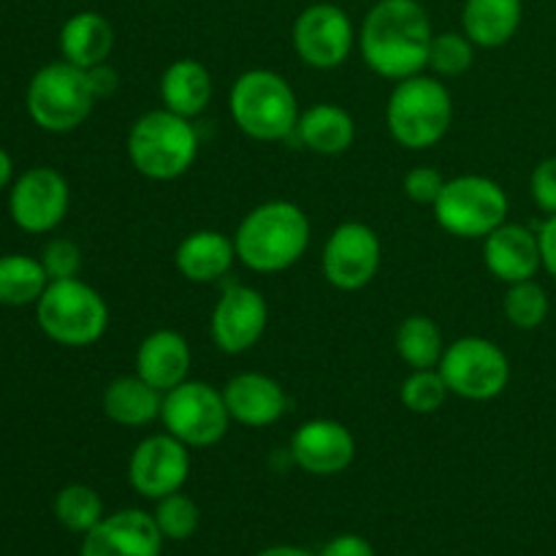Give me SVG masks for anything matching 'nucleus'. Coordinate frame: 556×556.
Wrapping results in <instances>:
<instances>
[{
	"label": "nucleus",
	"mask_w": 556,
	"mask_h": 556,
	"mask_svg": "<svg viewBox=\"0 0 556 556\" xmlns=\"http://www.w3.org/2000/svg\"><path fill=\"white\" fill-rule=\"evenodd\" d=\"M432 20L418 0H378L358 27V52L389 81L424 74L432 49Z\"/></svg>",
	"instance_id": "obj_1"
},
{
	"label": "nucleus",
	"mask_w": 556,
	"mask_h": 556,
	"mask_svg": "<svg viewBox=\"0 0 556 556\" xmlns=\"http://www.w3.org/2000/svg\"><path fill=\"white\" fill-rule=\"evenodd\" d=\"M313 239L307 212L293 201H264L253 206L233 233L239 264L258 275H277L304 258Z\"/></svg>",
	"instance_id": "obj_2"
},
{
	"label": "nucleus",
	"mask_w": 556,
	"mask_h": 556,
	"mask_svg": "<svg viewBox=\"0 0 556 556\" xmlns=\"http://www.w3.org/2000/svg\"><path fill=\"white\" fill-rule=\"evenodd\" d=\"M233 125L255 141H286L296 134L302 106L291 81L269 68H250L237 76L228 92Z\"/></svg>",
	"instance_id": "obj_3"
},
{
	"label": "nucleus",
	"mask_w": 556,
	"mask_h": 556,
	"mask_svg": "<svg viewBox=\"0 0 556 556\" xmlns=\"http://www.w3.org/2000/svg\"><path fill=\"white\" fill-rule=\"evenodd\" d=\"M199 130L193 119L179 117L168 109L144 112L128 130V161L141 177L152 182H174L195 166Z\"/></svg>",
	"instance_id": "obj_4"
},
{
	"label": "nucleus",
	"mask_w": 556,
	"mask_h": 556,
	"mask_svg": "<svg viewBox=\"0 0 556 556\" xmlns=\"http://www.w3.org/2000/svg\"><path fill=\"white\" fill-rule=\"evenodd\" d=\"M386 125L391 139L405 150H429L454 125V96L434 74L394 81L386 103Z\"/></svg>",
	"instance_id": "obj_5"
},
{
	"label": "nucleus",
	"mask_w": 556,
	"mask_h": 556,
	"mask_svg": "<svg viewBox=\"0 0 556 556\" xmlns=\"http://www.w3.org/2000/svg\"><path fill=\"white\" fill-rule=\"evenodd\" d=\"M36 320L58 345L90 348L106 334L109 304L79 277L52 280L36 302Z\"/></svg>",
	"instance_id": "obj_6"
},
{
	"label": "nucleus",
	"mask_w": 556,
	"mask_h": 556,
	"mask_svg": "<svg viewBox=\"0 0 556 556\" xmlns=\"http://www.w3.org/2000/svg\"><path fill=\"white\" fill-rule=\"evenodd\" d=\"M96 101L87 71L68 60L38 68L25 96L30 119L49 134H71L85 125L96 109Z\"/></svg>",
	"instance_id": "obj_7"
},
{
	"label": "nucleus",
	"mask_w": 556,
	"mask_h": 556,
	"mask_svg": "<svg viewBox=\"0 0 556 556\" xmlns=\"http://www.w3.org/2000/svg\"><path fill=\"white\" fill-rule=\"evenodd\" d=\"M434 220L456 239H486L508 220L510 201L503 185L481 174H459L445 179L432 204Z\"/></svg>",
	"instance_id": "obj_8"
},
{
	"label": "nucleus",
	"mask_w": 556,
	"mask_h": 556,
	"mask_svg": "<svg viewBox=\"0 0 556 556\" xmlns=\"http://www.w3.org/2000/svg\"><path fill=\"white\" fill-rule=\"evenodd\" d=\"M161 424L172 438L188 448H212L226 438L231 427L223 391L206 380L188 378L177 389L163 394Z\"/></svg>",
	"instance_id": "obj_9"
},
{
	"label": "nucleus",
	"mask_w": 556,
	"mask_h": 556,
	"mask_svg": "<svg viewBox=\"0 0 556 556\" xmlns=\"http://www.w3.org/2000/svg\"><path fill=\"white\" fill-rule=\"evenodd\" d=\"M438 369L451 394L470 402L494 400L510 383V362L503 348L476 334L445 345Z\"/></svg>",
	"instance_id": "obj_10"
},
{
	"label": "nucleus",
	"mask_w": 556,
	"mask_h": 556,
	"mask_svg": "<svg viewBox=\"0 0 556 556\" xmlns=\"http://www.w3.org/2000/svg\"><path fill=\"white\" fill-rule=\"evenodd\" d=\"M358 33L337 3H313L293 20L291 43L296 58L315 71H334L348 63Z\"/></svg>",
	"instance_id": "obj_11"
},
{
	"label": "nucleus",
	"mask_w": 556,
	"mask_h": 556,
	"mask_svg": "<svg viewBox=\"0 0 556 556\" xmlns=\"http://www.w3.org/2000/svg\"><path fill=\"white\" fill-rule=\"evenodd\" d=\"M380 261H383V244L378 231L367 223L348 220L340 223L326 239L320 269L331 288L353 293L375 280Z\"/></svg>",
	"instance_id": "obj_12"
},
{
	"label": "nucleus",
	"mask_w": 556,
	"mask_h": 556,
	"mask_svg": "<svg viewBox=\"0 0 556 556\" xmlns=\"http://www.w3.org/2000/svg\"><path fill=\"white\" fill-rule=\"evenodd\" d=\"M71 206L68 179L52 166H33L11 182V220L27 233H49L65 220Z\"/></svg>",
	"instance_id": "obj_13"
},
{
	"label": "nucleus",
	"mask_w": 556,
	"mask_h": 556,
	"mask_svg": "<svg viewBox=\"0 0 556 556\" xmlns=\"http://www.w3.org/2000/svg\"><path fill=\"white\" fill-rule=\"evenodd\" d=\"M269 326V304L264 293L250 286H228L212 309V342L228 356L253 351Z\"/></svg>",
	"instance_id": "obj_14"
},
{
	"label": "nucleus",
	"mask_w": 556,
	"mask_h": 556,
	"mask_svg": "<svg viewBox=\"0 0 556 556\" xmlns=\"http://www.w3.org/2000/svg\"><path fill=\"white\" fill-rule=\"evenodd\" d=\"M190 478V448L168 432L150 434L128 459V481L141 497L161 500L182 492Z\"/></svg>",
	"instance_id": "obj_15"
},
{
	"label": "nucleus",
	"mask_w": 556,
	"mask_h": 556,
	"mask_svg": "<svg viewBox=\"0 0 556 556\" xmlns=\"http://www.w3.org/2000/svg\"><path fill=\"white\" fill-rule=\"evenodd\" d=\"M291 459L309 476H340L356 459V438L334 418H309L291 434Z\"/></svg>",
	"instance_id": "obj_16"
},
{
	"label": "nucleus",
	"mask_w": 556,
	"mask_h": 556,
	"mask_svg": "<svg viewBox=\"0 0 556 556\" xmlns=\"http://www.w3.org/2000/svg\"><path fill=\"white\" fill-rule=\"evenodd\" d=\"M163 541L155 516L147 510H117L103 516L85 535L81 556H161Z\"/></svg>",
	"instance_id": "obj_17"
},
{
	"label": "nucleus",
	"mask_w": 556,
	"mask_h": 556,
	"mask_svg": "<svg viewBox=\"0 0 556 556\" xmlns=\"http://www.w3.org/2000/svg\"><path fill=\"white\" fill-rule=\"evenodd\" d=\"M483 264L489 275L505 286L535 280L538 271L543 269L538 231L505 220L483 239Z\"/></svg>",
	"instance_id": "obj_18"
},
{
	"label": "nucleus",
	"mask_w": 556,
	"mask_h": 556,
	"mask_svg": "<svg viewBox=\"0 0 556 556\" xmlns=\"http://www.w3.org/2000/svg\"><path fill=\"white\" fill-rule=\"evenodd\" d=\"M231 421L248 429H266L288 410V394L271 375L239 372L223 389Z\"/></svg>",
	"instance_id": "obj_19"
},
{
	"label": "nucleus",
	"mask_w": 556,
	"mask_h": 556,
	"mask_svg": "<svg viewBox=\"0 0 556 556\" xmlns=\"http://www.w3.org/2000/svg\"><path fill=\"white\" fill-rule=\"evenodd\" d=\"M190 367H193L190 342L174 329L152 331L136 348V375L161 394L185 383L190 378Z\"/></svg>",
	"instance_id": "obj_20"
},
{
	"label": "nucleus",
	"mask_w": 556,
	"mask_h": 556,
	"mask_svg": "<svg viewBox=\"0 0 556 556\" xmlns=\"http://www.w3.org/2000/svg\"><path fill=\"white\" fill-rule=\"evenodd\" d=\"M237 261L233 237L223 231H212V228L188 233L177 244V253H174L177 271L188 282H195V286H210V282L223 280Z\"/></svg>",
	"instance_id": "obj_21"
},
{
	"label": "nucleus",
	"mask_w": 556,
	"mask_h": 556,
	"mask_svg": "<svg viewBox=\"0 0 556 556\" xmlns=\"http://www.w3.org/2000/svg\"><path fill=\"white\" fill-rule=\"evenodd\" d=\"M212 96H215V81L201 60L179 58L163 71L161 103L168 112L195 119L210 109Z\"/></svg>",
	"instance_id": "obj_22"
},
{
	"label": "nucleus",
	"mask_w": 556,
	"mask_h": 556,
	"mask_svg": "<svg viewBox=\"0 0 556 556\" xmlns=\"http://www.w3.org/2000/svg\"><path fill=\"white\" fill-rule=\"evenodd\" d=\"M299 144L315 155H342L356 141V119L337 103H313L302 112L296 125Z\"/></svg>",
	"instance_id": "obj_23"
},
{
	"label": "nucleus",
	"mask_w": 556,
	"mask_h": 556,
	"mask_svg": "<svg viewBox=\"0 0 556 556\" xmlns=\"http://www.w3.org/2000/svg\"><path fill=\"white\" fill-rule=\"evenodd\" d=\"M521 16H525L521 0H465L462 33L478 49H497L519 33Z\"/></svg>",
	"instance_id": "obj_24"
},
{
	"label": "nucleus",
	"mask_w": 556,
	"mask_h": 556,
	"mask_svg": "<svg viewBox=\"0 0 556 556\" xmlns=\"http://www.w3.org/2000/svg\"><path fill=\"white\" fill-rule=\"evenodd\" d=\"M114 49V27L98 11H79L68 16L60 27V52L63 60L79 65V68H96L109 63V54Z\"/></svg>",
	"instance_id": "obj_25"
},
{
	"label": "nucleus",
	"mask_w": 556,
	"mask_h": 556,
	"mask_svg": "<svg viewBox=\"0 0 556 556\" xmlns=\"http://www.w3.org/2000/svg\"><path fill=\"white\" fill-rule=\"evenodd\" d=\"M163 394L139 375H119L103 391V413L117 427L139 429L161 421Z\"/></svg>",
	"instance_id": "obj_26"
},
{
	"label": "nucleus",
	"mask_w": 556,
	"mask_h": 556,
	"mask_svg": "<svg viewBox=\"0 0 556 556\" xmlns=\"http://www.w3.org/2000/svg\"><path fill=\"white\" fill-rule=\"evenodd\" d=\"M394 345L407 369H438L445 353L443 331L429 315H407L396 329Z\"/></svg>",
	"instance_id": "obj_27"
},
{
	"label": "nucleus",
	"mask_w": 556,
	"mask_h": 556,
	"mask_svg": "<svg viewBox=\"0 0 556 556\" xmlns=\"http://www.w3.org/2000/svg\"><path fill=\"white\" fill-rule=\"evenodd\" d=\"M49 275L41 258L11 253L0 255V304L3 307H27L47 291Z\"/></svg>",
	"instance_id": "obj_28"
},
{
	"label": "nucleus",
	"mask_w": 556,
	"mask_h": 556,
	"mask_svg": "<svg viewBox=\"0 0 556 556\" xmlns=\"http://www.w3.org/2000/svg\"><path fill=\"white\" fill-rule=\"evenodd\" d=\"M54 516L68 532L87 535L103 519V500L96 489L85 486V483H71V486L60 489L54 497Z\"/></svg>",
	"instance_id": "obj_29"
},
{
	"label": "nucleus",
	"mask_w": 556,
	"mask_h": 556,
	"mask_svg": "<svg viewBox=\"0 0 556 556\" xmlns=\"http://www.w3.org/2000/svg\"><path fill=\"white\" fill-rule=\"evenodd\" d=\"M548 309H552V304H548L546 288L535 280L514 282L503 296L505 318L521 331H532L543 326V320L548 318Z\"/></svg>",
	"instance_id": "obj_30"
},
{
	"label": "nucleus",
	"mask_w": 556,
	"mask_h": 556,
	"mask_svg": "<svg viewBox=\"0 0 556 556\" xmlns=\"http://www.w3.org/2000/svg\"><path fill=\"white\" fill-rule=\"evenodd\" d=\"M476 43L465 36V33H434L432 49H429V65L438 79H456V76L467 74L476 63Z\"/></svg>",
	"instance_id": "obj_31"
},
{
	"label": "nucleus",
	"mask_w": 556,
	"mask_h": 556,
	"mask_svg": "<svg viewBox=\"0 0 556 556\" xmlns=\"http://www.w3.org/2000/svg\"><path fill=\"white\" fill-rule=\"evenodd\" d=\"M451 396L448 386H445L440 369H410L400 386V402L405 410L416 413V416H429L438 413Z\"/></svg>",
	"instance_id": "obj_32"
},
{
	"label": "nucleus",
	"mask_w": 556,
	"mask_h": 556,
	"mask_svg": "<svg viewBox=\"0 0 556 556\" xmlns=\"http://www.w3.org/2000/svg\"><path fill=\"white\" fill-rule=\"evenodd\" d=\"M155 525L166 541H188L199 530V505L182 492H174L168 497L157 500Z\"/></svg>",
	"instance_id": "obj_33"
},
{
	"label": "nucleus",
	"mask_w": 556,
	"mask_h": 556,
	"mask_svg": "<svg viewBox=\"0 0 556 556\" xmlns=\"http://www.w3.org/2000/svg\"><path fill=\"white\" fill-rule=\"evenodd\" d=\"M41 264H43V269H47L49 282L79 277V271H81L79 244L71 242V239H65V237L49 239L41 250Z\"/></svg>",
	"instance_id": "obj_34"
},
{
	"label": "nucleus",
	"mask_w": 556,
	"mask_h": 556,
	"mask_svg": "<svg viewBox=\"0 0 556 556\" xmlns=\"http://www.w3.org/2000/svg\"><path fill=\"white\" fill-rule=\"evenodd\" d=\"M445 177L432 166H416L405 174L402 179V188H405V195L416 204L432 206L438 201L440 190H443Z\"/></svg>",
	"instance_id": "obj_35"
},
{
	"label": "nucleus",
	"mask_w": 556,
	"mask_h": 556,
	"mask_svg": "<svg viewBox=\"0 0 556 556\" xmlns=\"http://www.w3.org/2000/svg\"><path fill=\"white\" fill-rule=\"evenodd\" d=\"M532 201L546 215H556V155L546 157L532 168L530 177Z\"/></svg>",
	"instance_id": "obj_36"
},
{
	"label": "nucleus",
	"mask_w": 556,
	"mask_h": 556,
	"mask_svg": "<svg viewBox=\"0 0 556 556\" xmlns=\"http://www.w3.org/2000/svg\"><path fill=\"white\" fill-rule=\"evenodd\" d=\"M320 556H375L372 543L362 535H337L324 546Z\"/></svg>",
	"instance_id": "obj_37"
},
{
	"label": "nucleus",
	"mask_w": 556,
	"mask_h": 556,
	"mask_svg": "<svg viewBox=\"0 0 556 556\" xmlns=\"http://www.w3.org/2000/svg\"><path fill=\"white\" fill-rule=\"evenodd\" d=\"M538 242H541L543 269L556 280V215H548L538 228Z\"/></svg>",
	"instance_id": "obj_38"
},
{
	"label": "nucleus",
	"mask_w": 556,
	"mask_h": 556,
	"mask_svg": "<svg viewBox=\"0 0 556 556\" xmlns=\"http://www.w3.org/2000/svg\"><path fill=\"white\" fill-rule=\"evenodd\" d=\"M87 76H90L92 92H96L98 101H101V98H109V96H114V92H117L119 76H117V71H114L109 63L96 65V68H87Z\"/></svg>",
	"instance_id": "obj_39"
},
{
	"label": "nucleus",
	"mask_w": 556,
	"mask_h": 556,
	"mask_svg": "<svg viewBox=\"0 0 556 556\" xmlns=\"http://www.w3.org/2000/svg\"><path fill=\"white\" fill-rule=\"evenodd\" d=\"M11 179H14V161H11L9 152L0 147V190L9 188Z\"/></svg>",
	"instance_id": "obj_40"
},
{
	"label": "nucleus",
	"mask_w": 556,
	"mask_h": 556,
	"mask_svg": "<svg viewBox=\"0 0 556 556\" xmlns=\"http://www.w3.org/2000/svg\"><path fill=\"white\" fill-rule=\"evenodd\" d=\"M258 556H315V554L304 552V548H296V546H271L266 548V552H261Z\"/></svg>",
	"instance_id": "obj_41"
}]
</instances>
